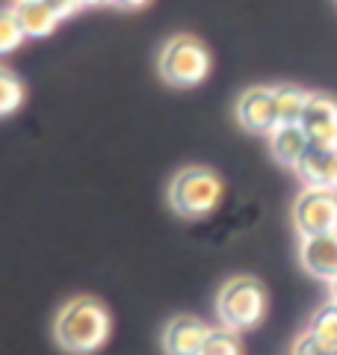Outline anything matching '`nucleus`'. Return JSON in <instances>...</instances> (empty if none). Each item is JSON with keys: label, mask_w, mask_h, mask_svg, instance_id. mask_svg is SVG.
Here are the masks:
<instances>
[{"label": "nucleus", "mask_w": 337, "mask_h": 355, "mask_svg": "<svg viewBox=\"0 0 337 355\" xmlns=\"http://www.w3.org/2000/svg\"><path fill=\"white\" fill-rule=\"evenodd\" d=\"M53 338L71 355L98 352L110 340V311L98 299L77 296L56 311Z\"/></svg>", "instance_id": "f257e3e1"}, {"label": "nucleus", "mask_w": 337, "mask_h": 355, "mask_svg": "<svg viewBox=\"0 0 337 355\" xmlns=\"http://www.w3.org/2000/svg\"><path fill=\"white\" fill-rule=\"evenodd\" d=\"M222 202V181L207 166H187L168 184V207L178 216L198 219L216 210Z\"/></svg>", "instance_id": "f03ea898"}, {"label": "nucleus", "mask_w": 337, "mask_h": 355, "mask_svg": "<svg viewBox=\"0 0 337 355\" xmlns=\"http://www.w3.org/2000/svg\"><path fill=\"white\" fill-rule=\"evenodd\" d=\"M216 314L225 329L249 331L266 317V291L252 275H237L225 282L216 296Z\"/></svg>", "instance_id": "7ed1b4c3"}, {"label": "nucleus", "mask_w": 337, "mask_h": 355, "mask_svg": "<svg viewBox=\"0 0 337 355\" xmlns=\"http://www.w3.org/2000/svg\"><path fill=\"white\" fill-rule=\"evenodd\" d=\"M160 77L172 86H198L210 71V53L196 36H172L160 51Z\"/></svg>", "instance_id": "20e7f679"}, {"label": "nucleus", "mask_w": 337, "mask_h": 355, "mask_svg": "<svg viewBox=\"0 0 337 355\" xmlns=\"http://www.w3.org/2000/svg\"><path fill=\"white\" fill-rule=\"evenodd\" d=\"M293 225L299 237L334 234L337 231V193L320 187H302L293 202Z\"/></svg>", "instance_id": "39448f33"}, {"label": "nucleus", "mask_w": 337, "mask_h": 355, "mask_svg": "<svg viewBox=\"0 0 337 355\" xmlns=\"http://www.w3.org/2000/svg\"><path fill=\"white\" fill-rule=\"evenodd\" d=\"M237 121L249 133H273L278 128L275 110V89L273 86H252L237 101Z\"/></svg>", "instance_id": "423d86ee"}, {"label": "nucleus", "mask_w": 337, "mask_h": 355, "mask_svg": "<svg viewBox=\"0 0 337 355\" xmlns=\"http://www.w3.org/2000/svg\"><path fill=\"white\" fill-rule=\"evenodd\" d=\"M302 130L308 133L311 148H337V101L329 95L311 92L302 116Z\"/></svg>", "instance_id": "0eeeda50"}, {"label": "nucleus", "mask_w": 337, "mask_h": 355, "mask_svg": "<svg viewBox=\"0 0 337 355\" xmlns=\"http://www.w3.org/2000/svg\"><path fill=\"white\" fill-rule=\"evenodd\" d=\"M210 329L213 326H207L205 320L193 314H178L163 329V349L168 355H201Z\"/></svg>", "instance_id": "6e6552de"}, {"label": "nucleus", "mask_w": 337, "mask_h": 355, "mask_svg": "<svg viewBox=\"0 0 337 355\" xmlns=\"http://www.w3.org/2000/svg\"><path fill=\"white\" fill-rule=\"evenodd\" d=\"M299 263L313 279L334 282L337 279V231L334 234L299 237Z\"/></svg>", "instance_id": "1a4fd4ad"}, {"label": "nucleus", "mask_w": 337, "mask_h": 355, "mask_svg": "<svg viewBox=\"0 0 337 355\" xmlns=\"http://www.w3.org/2000/svg\"><path fill=\"white\" fill-rule=\"evenodd\" d=\"M296 172L305 187L337 193V148H311L305 160L296 166Z\"/></svg>", "instance_id": "9d476101"}, {"label": "nucleus", "mask_w": 337, "mask_h": 355, "mask_svg": "<svg viewBox=\"0 0 337 355\" xmlns=\"http://www.w3.org/2000/svg\"><path fill=\"white\" fill-rule=\"evenodd\" d=\"M266 139H269L273 157L281 166H290V169H296V166L305 160V154L311 151V139H308V133L302 130V125H278Z\"/></svg>", "instance_id": "9b49d317"}, {"label": "nucleus", "mask_w": 337, "mask_h": 355, "mask_svg": "<svg viewBox=\"0 0 337 355\" xmlns=\"http://www.w3.org/2000/svg\"><path fill=\"white\" fill-rule=\"evenodd\" d=\"M15 15H18V24L24 30V36H36V39L48 36L60 24V18L53 15V9L44 0H18Z\"/></svg>", "instance_id": "f8f14e48"}, {"label": "nucleus", "mask_w": 337, "mask_h": 355, "mask_svg": "<svg viewBox=\"0 0 337 355\" xmlns=\"http://www.w3.org/2000/svg\"><path fill=\"white\" fill-rule=\"evenodd\" d=\"M311 101V92L299 86H275V110H278V125H302L305 107Z\"/></svg>", "instance_id": "ddd939ff"}, {"label": "nucleus", "mask_w": 337, "mask_h": 355, "mask_svg": "<svg viewBox=\"0 0 337 355\" xmlns=\"http://www.w3.org/2000/svg\"><path fill=\"white\" fill-rule=\"evenodd\" d=\"M24 101V86H21L18 74L6 65H0V119L12 116Z\"/></svg>", "instance_id": "4468645a"}, {"label": "nucleus", "mask_w": 337, "mask_h": 355, "mask_svg": "<svg viewBox=\"0 0 337 355\" xmlns=\"http://www.w3.org/2000/svg\"><path fill=\"white\" fill-rule=\"evenodd\" d=\"M201 355H243V343H240V331L225 329V326H213L205 352Z\"/></svg>", "instance_id": "2eb2a0df"}, {"label": "nucleus", "mask_w": 337, "mask_h": 355, "mask_svg": "<svg viewBox=\"0 0 337 355\" xmlns=\"http://www.w3.org/2000/svg\"><path fill=\"white\" fill-rule=\"evenodd\" d=\"M24 42V30L18 24L15 6H0V57L12 53Z\"/></svg>", "instance_id": "dca6fc26"}, {"label": "nucleus", "mask_w": 337, "mask_h": 355, "mask_svg": "<svg viewBox=\"0 0 337 355\" xmlns=\"http://www.w3.org/2000/svg\"><path fill=\"white\" fill-rule=\"evenodd\" d=\"M308 329L337 352V305H334V302L322 305L317 314H313V320H311Z\"/></svg>", "instance_id": "f3484780"}, {"label": "nucleus", "mask_w": 337, "mask_h": 355, "mask_svg": "<svg viewBox=\"0 0 337 355\" xmlns=\"http://www.w3.org/2000/svg\"><path fill=\"white\" fill-rule=\"evenodd\" d=\"M290 355H334V349H331L325 340H320L311 329H305V331H302V335L293 340V347H290Z\"/></svg>", "instance_id": "a211bd4d"}, {"label": "nucleus", "mask_w": 337, "mask_h": 355, "mask_svg": "<svg viewBox=\"0 0 337 355\" xmlns=\"http://www.w3.org/2000/svg\"><path fill=\"white\" fill-rule=\"evenodd\" d=\"M44 3H48L51 9H53V15L56 18H69V15H74L77 12V9H80L83 3H80V0H44Z\"/></svg>", "instance_id": "6ab92c4d"}, {"label": "nucleus", "mask_w": 337, "mask_h": 355, "mask_svg": "<svg viewBox=\"0 0 337 355\" xmlns=\"http://www.w3.org/2000/svg\"><path fill=\"white\" fill-rule=\"evenodd\" d=\"M110 3L119 6V9H128V12H130V9H142L148 0H110Z\"/></svg>", "instance_id": "aec40b11"}, {"label": "nucleus", "mask_w": 337, "mask_h": 355, "mask_svg": "<svg viewBox=\"0 0 337 355\" xmlns=\"http://www.w3.org/2000/svg\"><path fill=\"white\" fill-rule=\"evenodd\" d=\"M329 302H334V305H337V279H334V282H329Z\"/></svg>", "instance_id": "412c9836"}, {"label": "nucleus", "mask_w": 337, "mask_h": 355, "mask_svg": "<svg viewBox=\"0 0 337 355\" xmlns=\"http://www.w3.org/2000/svg\"><path fill=\"white\" fill-rule=\"evenodd\" d=\"M83 6H98V3H104V0H80Z\"/></svg>", "instance_id": "4be33fe9"}, {"label": "nucleus", "mask_w": 337, "mask_h": 355, "mask_svg": "<svg viewBox=\"0 0 337 355\" xmlns=\"http://www.w3.org/2000/svg\"><path fill=\"white\" fill-rule=\"evenodd\" d=\"M334 355H337V352H334Z\"/></svg>", "instance_id": "5701e85b"}]
</instances>
